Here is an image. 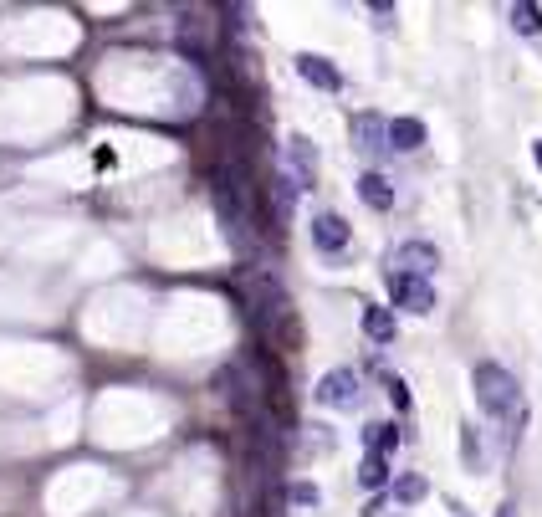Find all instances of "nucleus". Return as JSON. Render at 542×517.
I'll return each instance as SVG.
<instances>
[{
  "instance_id": "1",
  "label": "nucleus",
  "mask_w": 542,
  "mask_h": 517,
  "mask_svg": "<svg viewBox=\"0 0 542 517\" xmlns=\"http://www.w3.org/2000/svg\"><path fill=\"white\" fill-rule=\"evenodd\" d=\"M210 190H215V205H220V221H225V236L236 246L251 241V180L241 164H220L210 175Z\"/></svg>"
},
{
  "instance_id": "10",
  "label": "nucleus",
  "mask_w": 542,
  "mask_h": 517,
  "mask_svg": "<svg viewBox=\"0 0 542 517\" xmlns=\"http://www.w3.org/2000/svg\"><path fill=\"white\" fill-rule=\"evenodd\" d=\"M384 144H389V149H404V154L420 149V144H425V123H420V118H389V123H384Z\"/></svg>"
},
{
  "instance_id": "7",
  "label": "nucleus",
  "mask_w": 542,
  "mask_h": 517,
  "mask_svg": "<svg viewBox=\"0 0 542 517\" xmlns=\"http://www.w3.org/2000/svg\"><path fill=\"white\" fill-rule=\"evenodd\" d=\"M348 221L343 215H333V210H323V215H312V246L318 251H343L348 246Z\"/></svg>"
},
{
  "instance_id": "14",
  "label": "nucleus",
  "mask_w": 542,
  "mask_h": 517,
  "mask_svg": "<svg viewBox=\"0 0 542 517\" xmlns=\"http://www.w3.org/2000/svg\"><path fill=\"white\" fill-rule=\"evenodd\" d=\"M292 180L287 175H271V185H266V200H271V210H277V221H287V215H292Z\"/></svg>"
},
{
  "instance_id": "11",
  "label": "nucleus",
  "mask_w": 542,
  "mask_h": 517,
  "mask_svg": "<svg viewBox=\"0 0 542 517\" xmlns=\"http://www.w3.org/2000/svg\"><path fill=\"white\" fill-rule=\"evenodd\" d=\"M358 195H364V205H374V210H389L394 205V185L379 175V169H369V175L358 180Z\"/></svg>"
},
{
  "instance_id": "22",
  "label": "nucleus",
  "mask_w": 542,
  "mask_h": 517,
  "mask_svg": "<svg viewBox=\"0 0 542 517\" xmlns=\"http://www.w3.org/2000/svg\"><path fill=\"white\" fill-rule=\"evenodd\" d=\"M496 517H517V507H512V502H507V507H502V512H496Z\"/></svg>"
},
{
  "instance_id": "13",
  "label": "nucleus",
  "mask_w": 542,
  "mask_h": 517,
  "mask_svg": "<svg viewBox=\"0 0 542 517\" xmlns=\"http://www.w3.org/2000/svg\"><path fill=\"white\" fill-rule=\"evenodd\" d=\"M364 333H369L374 343H394L399 323H394V313H389V308H369V313H364Z\"/></svg>"
},
{
  "instance_id": "16",
  "label": "nucleus",
  "mask_w": 542,
  "mask_h": 517,
  "mask_svg": "<svg viewBox=\"0 0 542 517\" xmlns=\"http://www.w3.org/2000/svg\"><path fill=\"white\" fill-rule=\"evenodd\" d=\"M358 482H364V487H384L389 482V456H364V466H358Z\"/></svg>"
},
{
  "instance_id": "23",
  "label": "nucleus",
  "mask_w": 542,
  "mask_h": 517,
  "mask_svg": "<svg viewBox=\"0 0 542 517\" xmlns=\"http://www.w3.org/2000/svg\"><path fill=\"white\" fill-rule=\"evenodd\" d=\"M532 154H537V169H542V139H537V144H532Z\"/></svg>"
},
{
  "instance_id": "3",
  "label": "nucleus",
  "mask_w": 542,
  "mask_h": 517,
  "mask_svg": "<svg viewBox=\"0 0 542 517\" xmlns=\"http://www.w3.org/2000/svg\"><path fill=\"white\" fill-rule=\"evenodd\" d=\"M435 267H440V251L430 241H404L389 256V272H399V277H430Z\"/></svg>"
},
{
  "instance_id": "21",
  "label": "nucleus",
  "mask_w": 542,
  "mask_h": 517,
  "mask_svg": "<svg viewBox=\"0 0 542 517\" xmlns=\"http://www.w3.org/2000/svg\"><path fill=\"white\" fill-rule=\"evenodd\" d=\"M461 456H466V466H481V446H476V436H471V430L461 436Z\"/></svg>"
},
{
  "instance_id": "2",
  "label": "nucleus",
  "mask_w": 542,
  "mask_h": 517,
  "mask_svg": "<svg viewBox=\"0 0 542 517\" xmlns=\"http://www.w3.org/2000/svg\"><path fill=\"white\" fill-rule=\"evenodd\" d=\"M471 390H476L481 410H491V415H512V410L522 405V395H517V379H512L502 364H476V374H471Z\"/></svg>"
},
{
  "instance_id": "9",
  "label": "nucleus",
  "mask_w": 542,
  "mask_h": 517,
  "mask_svg": "<svg viewBox=\"0 0 542 517\" xmlns=\"http://www.w3.org/2000/svg\"><path fill=\"white\" fill-rule=\"evenodd\" d=\"M353 144H358V154H369V159H379L389 144H384V118H374V113H358L353 118Z\"/></svg>"
},
{
  "instance_id": "5",
  "label": "nucleus",
  "mask_w": 542,
  "mask_h": 517,
  "mask_svg": "<svg viewBox=\"0 0 542 517\" xmlns=\"http://www.w3.org/2000/svg\"><path fill=\"white\" fill-rule=\"evenodd\" d=\"M389 292H394V303L404 313H430L435 308V287L425 277H399V272H389Z\"/></svg>"
},
{
  "instance_id": "12",
  "label": "nucleus",
  "mask_w": 542,
  "mask_h": 517,
  "mask_svg": "<svg viewBox=\"0 0 542 517\" xmlns=\"http://www.w3.org/2000/svg\"><path fill=\"white\" fill-rule=\"evenodd\" d=\"M287 159H292V169H297V180H302V185L318 180V154H312L307 139H287Z\"/></svg>"
},
{
  "instance_id": "19",
  "label": "nucleus",
  "mask_w": 542,
  "mask_h": 517,
  "mask_svg": "<svg viewBox=\"0 0 542 517\" xmlns=\"http://www.w3.org/2000/svg\"><path fill=\"white\" fill-rule=\"evenodd\" d=\"M292 502H297V507H318V502H323V492L312 487V482H297V487H292Z\"/></svg>"
},
{
  "instance_id": "8",
  "label": "nucleus",
  "mask_w": 542,
  "mask_h": 517,
  "mask_svg": "<svg viewBox=\"0 0 542 517\" xmlns=\"http://www.w3.org/2000/svg\"><path fill=\"white\" fill-rule=\"evenodd\" d=\"M297 77L312 82V88H323V93H338V88H343V72H338L328 57H312V52L297 57Z\"/></svg>"
},
{
  "instance_id": "4",
  "label": "nucleus",
  "mask_w": 542,
  "mask_h": 517,
  "mask_svg": "<svg viewBox=\"0 0 542 517\" xmlns=\"http://www.w3.org/2000/svg\"><path fill=\"white\" fill-rule=\"evenodd\" d=\"M312 395H318L323 405H333V410H353L358 405V374L353 369H328Z\"/></svg>"
},
{
  "instance_id": "17",
  "label": "nucleus",
  "mask_w": 542,
  "mask_h": 517,
  "mask_svg": "<svg viewBox=\"0 0 542 517\" xmlns=\"http://www.w3.org/2000/svg\"><path fill=\"white\" fill-rule=\"evenodd\" d=\"M512 26H517L522 36H537V31H542V11H537V6H512Z\"/></svg>"
},
{
  "instance_id": "20",
  "label": "nucleus",
  "mask_w": 542,
  "mask_h": 517,
  "mask_svg": "<svg viewBox=\"0 0 542 517\" xmlns=\"http://www.w3.org/2000/svg\"><path fill=\"white\" fill-rule=\"evenodd\" d=\"M389 384V400H394V410H410V390H404V379H384Z\"/></svg>"
},
{
  "instance_id": "15",
  "label": "nucleus",
  "mask_w": 542,
  "mask_h": 517,
  "mask_svg": "<svg viewBox=\"0 0 542 517\" xmlns=\"http://www.w3.org/2000/svg\"><path fill=\"white\" fill-rule=\"evenodd\" d=\"M364 441H369V456H389V451L399 446V430H394V425H369Z\"/></svg>"
},
{
  "instance_id": "6",
  "label": "nucleus",
  "mask_w": 542,
  "mask_h": 517,
  "mask_svg": "<svg viewBox=\"0 0 542 517\" xmlns=\"http://www.w3.org/2000/svg\"><path fill=\"white\" fill-rule=\"evenodd\" d=\"M220 390H225V400H231L236 410H246V415H256V410H261V384H256V379H246V369H241V364L220 369Z\"/></svg>"
},
{
  "instance_id": "18",
  "label": "nucleus",
  "mask_w": 542,
  "mask_h": 517,
  "mask_svg": "<svg viewBox=\"0 0 542 517\" xmlns=\"http://www.w3.org/2000/svg\"><path fill=\"white\" fill-rule=\"evenodd\" d=\"M394 497H399V502H420V497H425V477H399V482H394Z\"/></svg>"
}]
</instances>
